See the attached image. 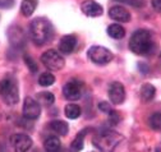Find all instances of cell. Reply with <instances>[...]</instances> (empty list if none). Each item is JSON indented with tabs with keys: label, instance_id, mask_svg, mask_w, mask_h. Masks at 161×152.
I'll use <instances>...</instances> for the list:
<instances>
[{
	"label": "cell",
	"instance_id": "6da1fadb",
	"mask_svg": "<svg viewBox=\"0 0 161 152\" xmlns=\"http://www.w3.org/2000/svg\"><path fill=\"white\" fill-rule=\"evenodd\" d=\"M30 35L36 45H44L53 36V26L45 18H37L31 22Z\"/></svg>",
	"mask_w": 161,
	"mask_h": 152
},
{
	"label": "cell",
	"instance_id": "7a4b0ae2",
	"mask_svg": "<svg viewBox=\"0 0 161 152\" xmlns=\"http://www.w3.org/2000/svg\"><path fill=\"white\" fill-rule=\"evenodd\" d=\"M129 49L132 50V52L138 55H145L150 52L152 49L151 33L147 30H137L130 37Z\"/></svg>",
	"mask_w": 161,
	"mask_h": 152
},
{
	"label": "cell",
	"instance_id": "3957f363",
	"mask_svg": "<svg viewBox=\"0 0 161 152\" xmlns=\"http://www.w3.org/2000/svg\"><path fill=\"white\" fill-rule=\"evenodd\" d=\"M0 97L8 105H15L19 100L17 82L12 78H4L0 81Z\"/></svg>",
	"mask_w": 161,
	"mask_h": 152
},
{
	"label": "cell",
	"instance_id": "277c9868",
	"mask_svg": "<svg viewBox=\"0 0 161 152\" xmlns=\"http://www.w3.org/2000/svg\"><path fill=\"white\" fill-rule=\"evenodd\" d=\"M87 55L92 63L97 65H105L113 60V52L104 46H91L87 51Z\"/></svg>",
	"mask_w": 161,
	"mask_h": 152
},
{
	"label": "cell",
	"instance_id": "5b68a950",
	"mask_svg": "<svg viewBox=\"0 0 161 152\" xmlns=\"http://www.w3.org/2000/svg\"><path fill=\"white\" fill-rule=\"evenodd\" d=\"M119 139H122V137L115 134V133H101L96 139H95V146L98 147V149L101 152H113L115 147L119 144Z\"/></svg>",
	"mask_w": 161,
	"mask_h": 152
},
{
	"label": "cell",
	"instance_id": "8992f818",
	"mask_svg": "<svg viewBox=\"0 0 161 152\" xmlns=\"http://www.w3.org/2000/svg\"><path fill=\"white\" fill-rule=\"evenodd\" d=\"M41 62L44 63V65L50 69V70H60L63 69L65 62H64V58L60 55L59 51L54 50V49H50V50H46L42 55H41Z\"/></svg>",
	"mask_w": 161,
	"mask_h": 152
},
{
	"label": "cell",
	"instance_id": "52a82bcc",
	"mask_svg": "<svg viewBox=\"0 0 161 152\" xmlns=\"http://www.w3.org/2000/svg\"><path fill=\"white\" fill-rule=\"evenodd\" d=\"M109 99L114 105H122L125 100V90L120 82H111L108 90Z\"/></svg>",
	"mask_w": 161,
	"mask_h": 152
},
{
	"label": "cell",
	"instance_id": "ba28073f",
	"mask_svg": "<svg viewBox=\"0 0 161 152\" xmlns=\"http://www.w3.org/2000/svg\"><path fill=\"white\" fill-rule=\"evenodd\" d=\"M41 114V106L40 104L32 99V97H26L23 102V117L30 120H35L40 117Z\"/></svg>",
	"mask_w": 161,
	"mask_h": 152
},
{
	"label": "cell",
	"instance_id": "9c48e42d",
	"mask_svg": "<svg viewBox=\"0 0 161 152\" xmlns=\"http://www.w3.org/2000/svg\"><path fill=\"white\" fill-rule=\"evenodd\" d=\"M10 141L15 152H27L32 147V139L27 134H14Z\"/></svg>",
	"mask_w": 161,
	"mask_h": 152
},
{
	"label": "cell",
	"instance_id": "30bf717a",
	"mask_svg": "<svg viewBox=\"0 0 161 152\" xmlns=\"http://www.w3.org/2000/svg\"><path fill=\"white\" fill-rule=\"evenodd\" d=\"M80 93L82 91H80V86L77 81H69L63 87V95L69 101H77L80 97Z\"/></svg>",
	"mask_w": 161,
	"mask_h": 152
},
{
	"label": "cell",
	"instance_id": "8fae6325",
	"mask_svg": "<svg viewBox=\"0 0 161 152\" xmlns=\"http://www.w3.org/2000/svg\"><path fill=\"white\" fill-rule=\"evenodd\" d=\"M80 9L87 17H100L104 13L103 7L98 3L93 2V0H85L82 5H80Z\"/></svg>",
	"mask_w": 161,
	"mask_h": 152
},
{
	"label": "cell",
	"instance_id": "7c38bea8",
	"mask_svg": "<svg viewBox=\"0 0 161 152\" xmlns=\"http://www.w3.org/2000/svg\"><path fill=\"white\" fill-rule=\"evenodd\" d=\"M77 46V37L74 35H67L62 37V40L59 42V51L62 54H72L73 50Z\"/></svg>",
	"mask_w": 161,
	"mask_h": 152
},
{
	"label": "cell",
	"instance_id": "4fadbf2b",
	"mask_svg": "<svg viewBox=\"0 0 161 152\" xmlns=\"http://www.w3.org/2000/svg\"><path fill=\"white\" fill-rule=\"evenodd\" d=\"M109 15H110L111 19L116 21L118 23L119 22H129L130 21V13L124 7H120V5L113 7L109 10Z\"/></svg>",
	"mask_w": 161,
	"mask_h": 152
},
{
	"label": "cell",
	"instance_id": "5bb4252c",
	"mask_svg": "<svg viewBox=\"0 0 161 152\" xmlns=\"http://www.w3.org/2000/svg\"><path fill=\"white\" fill-rule=\"evenodd\" d=\"M8 36H9V40H10V44L15 47H22L25 45V33L22 31L21 27H10L9 28V32H8Z\"/></svg>",
	"mask_w": 161,
	"mask_h": 152
},
{
	"label": "cell",
	"instance_id": "9a60e30c",
	"mask_svg": "<svg viewBox=\"0 0 161 152\" xmlns=\"http://www.w3.org/2000/svg\"><path fill=\"white\" fill-rule=\"evenodd\" d=\"M156 93V88L151 84V83H145L142 87H141V99L145 102H150Z\"/></svg>",
	"mask_w": 161,
	"mask_h": 152
},
{
	"label": "cell",
	"instance_id": "2e32d148",
	"mask_svg": "<svg viewBox=\"0 0 161 152\" xmlns=\"http://www.w3.org/2000/svg\"><path fill=\"white\" fill-rule=\"evenodd\" d=\"M50 129L53 132H55L56 134H59V136H67L68 130H69V127L63 120H53L50 123Z\"/></svg>",
	"mask_w": 161,
	"mask_h": 152
},
{
	"label": "cell",
	"instance_id": "e0dca14e",
	"mask_svg": "<svg viewBox=\"0 0 161 152\" xmlns=\"http://www.w3.org/2000/svg\"><path fill=\"white\" fill-rule=\"evenodd\" d=\"M108 35L115 40H120L125 36V30L120 26L119 23H113L108 27Z\"/></svg>",
	"mask_w": 161,
	"mask_h": 152
},
{
	"label": "cell",
	"instance_id": "ac0fdd59",
	"mask_svg": "<svg viewBox=\"0 0 161 152\" xmlns=\"http://www.w3.org/2000/svg\"><path fill=\"white\" fill-rule=\"evenodd\" d=\"M37 7V0H23L21 4V12L25 17H30L33 14Z\"/></svg>",
	"mask_w": 161,
	"mask_h": 152
},
{
	"label": "cell",
	"instance_id": "d6986e66",
	"mask_svg": "<svg viewBox=\"0 0 161 152\" xmlns=\"http://www.w3.org/2000/svg\"><path fill=\"white\" fill-rule=\"evenodd\" d=\"M87 133H88V129H83L75 136V138H74V141L72 142V146H70L74 152H78V151H80L83 148V141H85V137H86Z\"/></svg>",
	"mask_w": 161,
	"mask_h": 152
},
{
	"label": "cell",
	"instance_id": "ffe728a7",
	"mask_svg": "<svg viewBox=\"0 0 161 152\" xmlns=\"http://www.w3.org/2000/svg\"><path fill=\"white\" fill-rule=\"evenodd\" d=\"M80 107L75 104H68L64 109V114L68 119H77L80 115Z\"/></svg>",
	"mask_w": 161,
	"mask_h": 152
},
{
	"label": "cell",
	"instance_id": "44dd1931",
	"mask_svg": "<svg viewBox=\"0 0 161 152\" xmlns=\"http://www.w3.org/2000/svg\"><path fill=\"white\" fill-rule=\"evenodd\" d=\"M36 101L40 104L41 102L44 106H51L55 101V97L54 95L50 93V92H42V93H38L37 97H36Z\"/></svg>",
	"mask_w": 161,
	"mask_h": 152
},
{
	"label": "cell",
	"instance_id": "7402d4cb",
	"mask_svg": "<svg viewBox=\"0 0 161 152\" xmlns=\"http://www.w3.org/2000/svg\"><path fill=\"white\" fill-rule=\"evenodd\" d=\"M45 148L47 152H58L60 149V141L58 137L51 136L45 141Z\"/></svg>",
	"mask_w": 161,
	"mask_h": 152
},
{
	"label": "cell",
	"instance_id": "603a6c76",
	"mask_svg": "<svg viewBox=\"0 0 161 152\" xmlns=\"http://www.w3.org/2000/svg\"><path fill=\"white\" fill-rule=\"evenodd\" d=\"M54 82H55V77L49 72L42 73L41 75H40V78H38V84L42 86V87H49V86L54 84Z\"/></svg>",
	"mask_w": 161,
	"mask_h": 152
},
{
	"label": "cell",
	"instance_id": "cb8c5ba5",
	"mask_svg": "<svg viewBox=\"0 0 161 152\" xmlns=\"http://www.w3.org/2000/svg\"><path fill=\"white\" fill-rule=\"evenodd\" d=\"M148 124L155 130H161V112H155L150 117Z\"/></svg>",
	"mask_w": 161,
	"mask_h": 152
},
{
	"label": "cell",
	"instance_id": "d4e9b609",
	"mask_svg": "<svg viewBox=\"0 0 161 152\" xmlns=\"http://www.w3.org/2000/svg\"><path fill=\"white\" fill-rule=\"evenodd\" d=\"M23 59H25V63H26V65L28 67V69H30L32 73H36V72H37V64H36V62L31 58V56H28V55H26Z\"/></svg>",
	"mask_w": 161,
	"mask_h": 152
},
{
	"label": "cell",
	"instance_id": "484cf974",
	"mask_svg": "<svg viewBox=\"0 0 161 152\" xmlns=\"http://www.w3.org/2000/svg\"><path fill=\"white\" fill-rule=\"evenodd\" d=\"M98 109L101 110L103 112H105V114H110L111 111H113V109H111V106L108 104V101H101L98 104Z\"/></svg>",
	"mask_w": 161,
	"mask_h": 152
},
{
	"label": "cell",
	"instance_id": "4316f807",
	"mask_svg": "<svg viewBox=\"0 0 161 152\" xmlns=\"http://www.w3.org/2000/svg\"><path fill=\"white\" fill-rule=\"evenodd\" d=\"M14 5V0H0V8L9 9Z\"/></svg>",
	"mask_w": 161,
	"mask_h": 152
},
{
	"label": "cell",
	"instance_id": "83f0119b",
	"mask_svg": "<svg viewBox=\"0 0 161 152\" xmlns=\"http://www.w3.org/2000/svg\"><path fill=\"white\" fill-rule=\"evenodd\" d=\"M151 4L156 12H161V0H151Z\"/></svg>",
	"mask_w": 161,
	"mask_h": 152
},
{
	"label": "cell",
	"instance_id": "f1b7e54d",
	"mask_svg": "<svg viewBox=\"0 0 161 152\" xmlns=\"http://www.w3.org/2000/svg\"><path fill=\"white\" fill-rule=\"evenodd\" d=\"M158 64H160V65H161V54H160V55H158Z\"/></svg>",
	"mask_w": 161,
	"mask_h": 152
},
{
	"label": "cell",
	"instance_id": "f546056e",
	"mask_svg": "<svg viewBox=\"0 0 161 152\" xmlns=\"http://www.w3.org/2000/svg\"><path fill=\"white\" fill-rule=\"evenodd\" d=\"M116 2H127V0H116Z\"/></svg>",
	"mask_w": 161,
	"mask_h": 152
},
{
	"label": "cell",
	"instance_id": "4dcf8cb0",
	"mask_svg": "<svg viewBox=\"0 0 161 152\" xmlns=\"http://www.w3.org/2000/svg\"><path fill=\"white\" fill-rule=\"evenodd\" d=\"M156 152H161V151H160V149H157V151H156Z\"/></svg>",
	"mask_w": 161,
	"mask_h": 152
}]
</instances>
